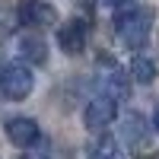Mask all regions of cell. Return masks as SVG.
Wrapping results in <instances>:
<instances>
[{
  "label": "cell",
  "instance_id": "6da1fadb",
  "mask_svg": "<svg viewBox=\"0 0 159 159\" xmlns=\"http://www.w3.org/2000/svg\"><path fill=\"white\" fill-rule=\"evenodd\" d=\"M153 22H156V13L150 7H124L121 13L115 16V35L118 42L130 51H140L143 45L150 42V32H153Z\"/></svg>",
  "mask_w": 159,
  "mask_h": 159
},
{
  "label": "cell",
  "instance_id": "7a4b0ae2",
  "mask_svg": "<svg viewBox=\"0 0 159 159\" xmlns=\"http://www.w3.org/2000/svg\"><path fill=\"white\" fill-rule=\"evenodd\" d=\"M32 89H35V76H32V70L25 67V64H7V67L0 70V92H3L10 102L29 99Z\"/></svg>",
  "mask_w": 159,
  "mask_h": 159
},
{
  "label": "cell",
  "instance_id": "3957f363",
  "mask_svg": "<svg viewBox=\"0 0 159 159\" xmlns=\"http://www.w3.org/2000/svg\"><path fill=\"white\" fill-rule=\"evenodd\" d=\"M115 118H118V102L111 96H102V92L96 99H89L86 108H83V121L89 130H105Z\"/></svg>",
  "mask_w": 159,
  "mask_h": 159
},
{
  "label": "cell",
  "instance_id": "277c9868",
  "mask_svg": "<svg viewBox=\"0 0 159 159\" xmlns=\"http://www.w3.org/2000/svg\"><path fill=\"white\" fill-rule=\"evenodd\" d=\"M86 38H89V25L86 19H67L57 29V48L64 51V54H83V48H86Z\"/></svg>",
  "mask_w": 159,
  "mask_h": 159
},
{
  "label": "cell",
  "instance_id": "5b68a950",
  "mask_svg": "<svg viewBox=\"0 0 159 159\" xmlns=\"http://www.w3.org/2000/svg\"><path fill=\"white\" fill-rule=\"evenodd\" d=\"M57 10L48 3V0H19V22L29 25V29H45V25H54Z\"/></svg>",
  "mask_w": 159,
  "mask_h": 159
},
{
  "label": "cell",
  "instance_id": "8992f818",
  "mask_svg": "<svg viewBox=\"0 0 159 159\" xmlns=\"http://www.w3.org/2000/svg\"><path fill=\"white\" fill-rule=\"evenodd\" d=\"M3 130H7V140L13 143V147H19V150H29V147H35L38 140H42V130H38V124L32 121V118H10V121L3 124Z\"/></svg>",
  "mask_w": 159,
  "mask_h": 159
},
{
  "label": "cell",
  "instance_id": "52a82bcc",
  "mask_svg": "<svg viewBox=\"0 0 159 159\" xmlns=\"http://www.w3.org/2000/svg\"><path fill=\"white\" fill-rule=\"evenodd\" d=\"M86 156H89V159H127L124 150H121V143H118L111 134H99L96 140L89 143Z\"/></svg>",
  "mask_w": 159,
  "mask_h": 159
},
{
  "label": "cell",
  "instance_id": "ba28073f",
  "mask_svg": "<svg viewBox=\"0 0 159 159\" xmlns=\"http://www.w3.org/2000/svg\"><path fill=\"white\" fill-rule=\"evenodd\" d=\"M16 51H19V57L32 61V64H45V61H48V48H45V42H42L38 35H32V32L19 35V42H16Z\"/></svg>",
  "mask_w": 159,
  "mask_h": 159
},
{
  "label": "cell",
  "instance_id": "9c48e42d",
  "mask_svg": "<svg viewBox=\"0 0 159 159\" xmlns=\"http://www.w3.org/2000/svg\"><path fill=\"white\" fill-rule=\"evenodd\" d=\"M102 96H111L115 102L127 96V76L115 67V64H108V73L102 76Z\"/></svg>",
  "mask_w": 159,
  "mask_h": 159
},
{
  "label": "cell",
  "instance_id": "30bf717a",
  "mask_svg": "<svg viewBox=\"0 0 159 159\" xmlns=\"http://www.w3.org/2000/svg\"><path fill=\"white\" fill-rule=\"evenodd\" d=\"M130 80L140 86H150L156 80V61L147 57V54H134V61H130Z\"/></svg>",
  "mask_w": 159,
  "mask_h": 159
},
{
  "label": "cell",
  "instance_id": "8fae6325",
  "mask_svg": "<svg viewBox=\"0 0 159 159\" xmlns=\"http://www.w3.org/2000/svg\"><path fill=\"white\" fill-rule=\"evenodd\" d=\"M121 134H124V140L130 147H140V143L147 140V124H143V118L140 115H127L121 121Z\"/></svg>",
  "mask_w": 159,
  "mask_h": 159
},
{
  "label": "cell",
  "instance_id": "7c38bea8",
  "mask_svg": "<svg viewBox=\"0 0 159 159\" xmlns=\"http://www.w3.org/2000/svg\"><path fill=\"white\" fill-rule=\"evenodd\" d=\"M96 3H99L102 10H121V7L130 3V0H96Z\"/></svg>",
  "mask_w": 159,
  "mask_h": 159
},
{
  "label": "cell",
  "instance_id": "4fadbf2b",
  "mask_svg": "<svg viewBox=\"0 0 159 159\" xmlns=\"http://www.w3.org/2000/svg\"><path fill=\"white\" fill-rule=\"evenodd\" d=\"M153 130L159 134V102H156V108H153Z\"/></svg>",
  "mask_w": 159,
  "mask_h": 159
}]
</instances>
